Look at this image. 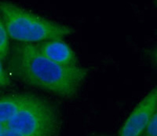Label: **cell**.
Listing matches in <instances>:
<instances>
[{
	"label": "cell",
	"instance_id": "obj_1",
	"mask_svg": "<svg viewBox=\"0 0 157 136\" xmlns=\"http://www.w3.org/2000/svg\"><path fill=\"white\" fill-rule=\"evenodd\" d=\"M10 64L23 82L65 99L76 96L89 73L88 68L80 65L66 67L53 62L33 43L15 45Z\"/></svg>",
	"mask_w": 157,
	"mask_h": 136
},
{
	"label": "cell",
	"instance_id": "obj_2",
	"mask_svg": "<svg viewBox=\"0 0 157 136\" xmlns=\"http://www.w3.org/2000/svg\"><path fill=\"white\" fill-rule=\"evenodd\" d=\"M61 118L51 102L31 93L0 98V136H58Z\"/></svg>",
	"mask_w": 157,
	"mask_h": 136
},
{
	"label": "cell",
	"instance_id": "obj_3",
	"mask_svg": "<svg viewBox=\"0 0 157 136\" xmlns=\"http://www.w3.org/2000/svg\"><path fill=\"white\" fill-rule=\"evenodd\" d=\"M0 17L9 37L20 43L62 39L73 31L67 25L43 17L7 1H0Z\"/></svg>",
	"mask_w": 157,
	"mask_h": 136
},
{
	"label": "cell",
	"instance_id": "obj_4",
	"mask_svg": "<svg viewBox=\"0 0 157 136\" xmlns=\"http://www.w3.org/2000/svg\"><path fill=\"white\" fill-rule=\"evenodd\" d=\"M157 107V85L135 106L120 129L118 136H141Z\"/></svg>",
	"mask_w": 157,
	"mask_h": 136
},
{
	"label": "cell",
	"instance_id": "obj_5",
	"mask_svg": "<svg viewBox=\"0 0 157 136\" xmlns=\"http://www.w3.org/2000/svg\"><path fill=\"white\" fill-rule=\"evenodd\" d=\"M33 44L43 56L53 62L66 67L79 66L73 50L62 39H51Z\"/></svg>",
	"mask_w": 157,
	"mask_h": 136
},
{
	"label": "cell",
	"instance_id": "obj_6",
	"mask_svg": "<svg viewBox=\"0 0 157 136\" xmlns=\"http://www.w3.org/2000/svg\"><path fill=\"white\" fill-rule=\"evenodd\" d=\"M7 31L0 17V59L5 60L10 53V41Z\"/></svg>",
	"mask_w": 157,
	"mask_h": 136
},
{
	"label": "cell",
	"instance_id": "obj_7",
	"mask_svg": "<svg viewBox=\"0 0 157 136\" xmlns=\"http://www.w3.org/2000/svg\"><path fill=\"white\" fill-rule=\"evenodd\" d=\"M145 136H157V107L144 131Z\"/></svg>",
	"mask_w": 157,
	"mask_h": 136
},
{
	"label": "cell",
	"instance_id": "obj_8",
	"mask_svg": "<svg viewBox=\"0 0 157 136\" xmlns=\"http://www.w3.org/2000/svg\"><path fill=\"white\" fill-rule=\"evenodd\" d=\"M2 60L0 59V90L10 85V80L8 76L6 71L2 64Z\"/></svg>",
	"mask_w": 157,
	"mask_h": 136
},
{
	"label": "cell",
	"instance_id": "obj_9",
	"mask_svg": "<svg viewBox=\"0 0 157 136\" xmlns=\"http://www.w3.org/2000/svg\"><path fill=\"white\" fill-rule=\"evenodd\" d=\"M96 136H108V135H96Z\"/></svg>",
	"mask_w": 157,
	"mask_h": 136
},
{
	"label": "cell",
	"instance_id": "obj_10",
	"mask_svg": "<svg viewBox=\"0 0 157 136\" xmlns=\"http://www.w3.org/2000/svg\"><path fill=\"white\" fill-rule=\"evenodd\" d=\"M156 60H157V53H156Z\"/></svg>",
	"mask_w": 157,
	"mask_h": 136
}]
</instances>
